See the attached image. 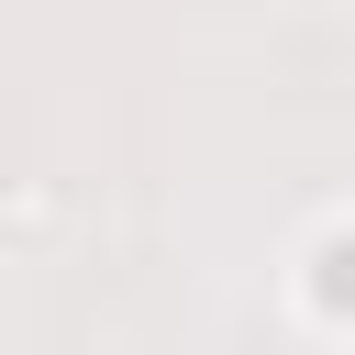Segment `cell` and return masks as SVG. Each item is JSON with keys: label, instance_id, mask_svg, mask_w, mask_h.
Instances as JSON below:
<instances>
[{"label": "cell", "instance_id": "obj_1", "mask_svg": "<svg viewBox=\"0 0 355 355\" xmlns=\"http://www.w3.org/2000/svg\"><path fill=\"white\" fill-rule=\"evenodd\" d=\"M311 300H322L333 322H355V233H333V244L311 255Z\"/></svg>", "mask_w": 355, "mask_h": 355}]
</instances>
